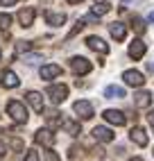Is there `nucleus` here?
I'll use <instances>...</instances> for the list:
<instances>
[{"instance_id": "1", "label": "nucleus", "mask_w": 154, "mask_h": 161, "mask_svg": "<svg viewBox=\"0 0 154 161\" xmlns=\"http://www.w3.org/2000/svg\"><path fill=\"white\" fill-rule=\"evenodd\" d=\"M7 111H9V116H12L16 123H27V109H25V104H23V102H18V100H9Z\"/></svg>"}, {"instance_id": "2", "label": "nucleus", "mask_w": 154, "mask_h": 161, "mask_svg": "<svg viewBox=\"0 0 154 161\" xmlns=\"http://www.w3.org/2000/svg\"><path fill=\"white\" fill-rule=\"evenodd\" d=\"M48 98L54 102V104H59V102H63L66 98H68V86L66 84H52V86H48Z\"/></svg>"}, {"instance_id": "3", "label": "nucleus", "mask_w": 154, "mask_h": 161, "mask_svg": "<svg viewBox=\"0 0 154 161\" xmlns=\"http://www.w3.org/2000/svg\"><path fill=\"white\" fill-rule=\"evenodd\" d=\"M73 109H75V114L82 118V120H89V118H93V104L89 102V100H77L75 104H73Z\"/></svg>"}, {"instance_id": "4", "label": "nucleus", "mask_w": 154, "mask_h": 161, "mask_svg": "<svg viewBox=\"0 0 154 161\" xmlns=\"http://www.w3.org/2000/svg\"><path fill=\"white\" fill-rule=\"evenodd\" d=\"M70 68L75 75H86V73H91V61L89 59H84V57H73L70 59Z\"/></svg>"}, {"instance_id": "5", "label": "nucleus", "mask_w": 154, "mask_h": 161, "mask_svg": "<svg viewBox=\"0 0 154 161\" xmlns=\"http://www.w3.org/2000/svg\"><path fill=\"white\" fill-rule=\"evenodd\" d=\"M123 80H125L127 86H143V84H145V77H143V73H138V70H125Z\"/></svg>"}, {"instance_id": "6", "label": "nucleus", "mask_w": 154, "mask_h": 161, "mask_svg": "<svg viewBox=\"0 0 154 161\" xmlns=\"http://www.w3.org/2000/svg\"><path fill=\"white\" fill-rule=\"evenodd\" d=\"M102 116H104V120H107V123H111V125H118V127L127 123V116H125L123 111H118V109H107Z\"/></svg>"}, {"instance_id": "7", "label": "nucleus", "mask_w": 154, "mask_h": 161, "mask_svg": "<svg viewBox=\"0 0 154 161\" xmlns=\"http://www.w3.org/2000/svg\"><path fill=\"white\" fill-rule=\"evenodd\" d=\"M145 50H147V46L143 43L140 39H136V41H131V43H129V57L131 59H143Z\"/></svg>"}, {"instance_id": "8", "label": "nucleus", "mask_w": 154, "mask_h": 161, "mask_svg": "<svg viewBox=\"0 0 154 161\" xmlns=\"http://www.w3.org/2000/svg\"><path fill=\"white\" fill-rule=\"evenodd\" d=\"M86 46H89L91 50H95V52H100V55H107V52H109V46L100 36H89V39H86Z\"/></svg>"}, {"instance_id": "9", "label": "nucleus", "mask_w": 154, "mask_h": 161, "mask_svg": "<svg viewBox=\"0 0 154 161\" xmlns=\"http://www.w3.org/2000/svg\"><path fill=\"white\" fill-rule=\"evenodd\" d=\"M93 138H95V141H102V143H111L113 141V132L111 130H109V127H95V130H93Z\"/></svg>"}, {"instance_id": "10", "label": "nucleus", "mask_w": 154, "mask_h": 161, "mask_svg": "<svg viewBox=\"0 0 154 161\" xmlns=\"http://www.w3.org/2000/svg\"><path fill=\"white\" fill-rule=\"evenodd\" d=\"M34 141H36L39 145L50 147V145L54 143V134H52L50 130H39V132H36V136H34Z\"/></svg>"}, {"instance_id": "11", "label": "nucleus", "mask_w": 154, "mask_h": 161, "mask_svg": "<svg viewBox=\"0 0 154 161\" xmlns=\"http://www.w3.org/2000/svg\"><path fill=\"white\" fill-rule=\"evenodd\" d=\"M27 102L32 104V109H34L36 114H43V95H41V93L30 91V93H27Z\"/></svg>"}, {"instance_id": "12", "label": "nucleus", "mask_w": 154, "mask_h": 161, "mask_svg": "<svg viewBox=\"0 0 154 161\" xmlns=\"http://www.w3.org/2000/svg\"><path fill=\"white\" fill-rule=\"evenodd\" d=\"M129 138H131L136 145H140V147L147 145V134H145V130H140V127H134V130L129 132Z\"/></svg>"}, {"instance_id": "13", "label": "nucleus", "mask_w": 154, "mask_h": 161, "mask_svg": "<svg viewBox=\"0 0 154 161\" xmlns=\"http://www.w3.org/2000/svg\"><path fill=\"white\" fill-rule=\"evenodd\" d=\"M18 20H20V25H23V27H30L32 23H34V9H32V7L20 9V12H18Z\"/></svg>"}, {"instance_id": "14", "label": "nucleus", "mask_w": 154, "mask_h": 161, "mask_svg": "<svg viewBox=\"0 0 154 161\" xmlns=\"http://www.w3.org/2000/svg\"><path fill=\"white\" fill-rule=\"evenodd\" d=\"M57 75H61V66H57V64H48L41 68V80H52Z\"/></svg>"}, {"instance_id": "15", "label": "nucleus", "mask_w": 154, "mask_h": 161, "mask_svg": "<svg viewBox=\"0 0 154 161\" xmlns=\"http://www.w3.org/2000/svg\"><path fill=\"white\" fill-rule=\"evenodd\" d=\"M18 84H20V80L16 77L14 70H5V73H3V86H5V89H16Z\"/></svg>"}, {"instance_id": "16", "label": "nucleus", "mask_w": 154, "mask_h": 161, "mask_svg": "<svg viewBox=\"0 0 154 161\" xmlns=\"http://www.w3.org/2000/svg\"><path fill=\"white\" fill-rule=\"evenodd\" d=\"M109 32H111V36H113L116 41H123L125 34H127V27H125L123 23H111V25H109Z\"/></svg>"}, {"instance_id": "17", "label": "nucleus", "mask_w": 154, "mask_h": 161, "mask_svg": "<svg viewBox=\"0 0 154 161\" xmlns=\"http://www.w3.org/2000/svg\"><path fill=\"white\" fill-rule=\"evenodd\" d=\"M46 20H48V25H54V27H59L66 23V14H57V12H46Z\"/></svg>"}, {"instance_id": "18", "label": "nucleus", "mask_w": 154, "mask_h": 161, "mask_svg": "<svg viewBox=\"0 0 154 161\" xmlns=\"http://www.w3.org/2000/svg\"><path fill=\"white\" fill-rule=\"evenodd\" d=\"M150 102H152V93L150 91H140V93L134 95V104L136 107H150Z\"/></svg>"}, {"instance_id": "19", "label": "nucleus", "mask_w": 154, "mask_h": 161, "mask_svg": "<svg viewBox=\"0 0 154 161\" xmlns=\"http://www.w3.org/2000/svg\"><path fill=\"white\" fill-rule=\"evenodd\" d=\"M104 98H109V100H113V98H125V89L123 86H113V84H111V86H107L104 89Z\"/></svg>"}, {"instance_id": "20", "label": "nucleus", "mask_w": 154, "mask_h": 161, "mask_svg": "<svg viewBox=\"0 0 154 161\" xmlns=\"http://www.w3.org/2000/svg\"><path fill=\"white\" fill-rule=\"evenodd\" d=\"M63 130L68 132L70 136H77V134H80V125L73 123V120H66V123H63Z\"/></svg>"}, {"instance_id": "21", "label": "nucleus", "mask_w": 154, "mask_h": 161, "mask_svg": "<svg viewBox=\"0 0 154 161\" xmlns=\"http://www.w3.org/2000/svg\"><path fill=\"white\" fill-rule=\"evenodd\" d=\"M107 12H109V5L95 3V7H93V14H95V16H102V14H107Z\"/></svg>"}, {"instance_id": "22", "label": "nucleus", "mask_w": 154, "mask_h": 161, "mask_svg": "<svg viewBox=\"0 0 154 161\" xmlns=\"http://www.w3.org/2000/svg\"><path fill=\"white\" fill-rule=\"evenodd\" d=\"M131 25H134V30L138 32V34H145V23H143V20H140L138 16H136L134 20H131Z\"/></svg>"}, {"instance_id": "23", "label": "nucleus", "mask_w": 154, "mask_h": 161, "mask_svg": "<svg viewBox=\"0 0 154 161\" xmlns=\"http://www.w3.org/2000/svg\"><path fill=\"white\" fill-rule=\"evenodd\" d=\"M9 147H12V150H16V152H20V150L25 147V143L20 141V138H9Z\"/></svg>"}, {"instance_id": "24", "label": "nucleus", "mask_w": 154, "mask_h": 161, "mask_svg": "<svg viewBox=\"0 0 154 161\" xmlns=\"http://www.w3.org/2000/svg\"><path fill=\"white\" fill-rule=\"evenodd\" d=\"M9 25H12V16H9V14H0V27L7 30Z\"/></svg>"}, {"instance_id": "25", "label": "nucleus", "mask_w": 154, "mask_h": 161, "mask_svg": "<svg viewBox=\"0 0 154 161\" xmlns=\"http://www.w3.org/2000/svg\"><path fill=\"white\" fill-rule=\"evenodd\" d=\"M43 154H46V161H59V154L54 152V150H50V147H48Z\"/></svg>"}, {"instance_id": "26", "label": "nucleus", "mask_w": 154, "mask_h": 161, "mask_svg": "<svg viewBox=\"0 0 154 161\" xmlns=\"http://www.w3.org/2000/svg\"><path fill=\"white\" fill-rule=\"evenodd\" d=\"M23 61L25 64H36V61H41V55H25Z\"/></svg>"}, {"instance_id": "27", "label": "nucleus", "mask_w": 154, "mask_h": 161, "mask_svg": "<svg viewBox=\"0 0 154 161\" xmlns=\"http://www.w3.org/2000/svg\"><path fill=\"white\" fill-rule=\"evenodd\" d=\"M25 161H39V152L36 150H30V152L25 154Z\"/></svg>"}, {"instance_id": "28", "label": "nucleus", "mask_w": 154, "mask_h": 161, "mask_svg": "<svg viewBox=\"0 0 154 161\" xmlns=\"http://www.w3.org/2000/svg\"><path fill=\"white\" fill-rule=\"evenodd\" d=\"M30 48H32V43H25V41H23V43H18V46H16V50H18V52H27Z\"/></svg>"}, {"instance_id": "29", "label": "nucleus", "mask_w": 154, "mask_h": 161, "mask_svg": "<svg viewBox=\"0 0 154 161\" xmlns=\"http://www.w3.org/2000/svg\"><path fill=\"white\" fill-rule=\"evenodd\" d=\"M5 152H7V145H5V143H3V141H0V157H3V154H5Z\"/></svg>"}, {"instance_id": "30", "label": "nucleus", "mask_w": 154, "mask_h": 161, "mask_svg": "<svg viewBox=\"0 0 154 161\" xmlns=\"http://www.w3.org/2000/svg\"><path fill=\"white\" fill-rule=\"evenodd\" d=\"M0 3H3V5H7V7H9V5H14V3H18V0H0Z\"/></svg>"}, {"instance_id": "31", "label": "nucleus", "mask_w": 154, "mask_h": 161, "mask_svg": "<svg viewBox=\"0 0 154 161\" xmlns=\"http://www.w3.org/2000/svg\"><path fill=\"white\" fill-rule=\"evenodd\" d=\"M147 120H150V123L154 125V111H150V114H147Z\"/></svg>"}, {"instance_id": "32", "label": "nucleus", "mask_w": 154, "mask_h": 161, "mask_svg": "<svg viewBox=\"0 0 154 161\" xmlns=\"http://www.w3.org/2000/svg\"><path fill=\"white\" fill-rule=\"evenodd\" d=\"M68 5H77V3H82V0H66Z\"/></svg>"}, {"instance_id": "33", "label": "nucleus", "mask_w": 154, "mask_h": 161, "mask_svg": "<svg viewBox=\"0 0 154 161\" xmlns=\"http://www.w3.org/2000/svg\"><path fill=\"white\" fill-rule=\"evenodd\" d=\"M129 161H143V159L140 157H134V159H129Z\"/></svg>"}, {"instance_id": "34", "label": "nucleus", "mask_w": 154, "mask_h": 161, "mask_svg": "<svg viewBox=\"0 0 154 161\" xmlns=\"http://www.w3.org/2000/svg\"><path fill=\"white\" fill-rule=\"evenodd\" d=\"M150 20H152V23H154V12H152V14H150Z\"/></svg>"}, {"instance_id": "35", "label": "nucleus", "mask_w": 154, "mask_h": 161, "mask_svg": "<svg viewBox=\"0 0 154 161\" xmlns=\"http://www.w3.org/2000/svg\"><path fill=\"white\" fill-rule=\"evenodd\" d=\"M150 70H154V64H150Z\"/></svg>"}, {"instance_id": "36", "label": "nucleus", "mask_w": 154, "mask_h": 161, "mask_svg": "<svg viewBox=\"0 0 154 161\" xmlns=\"http://www.w3.org/2000/svg\"><path fill=\"white\" fill-rule=\"evenodd\" d=\"M95 3H107V0H95Z\"/></svg>"}, {"instance_id": "37", "label": "nucleus", "mask_w": 154, "mask_h": 161, "mask_svg": "<svg viewBox=\"0 0 154 161\" xmlns=\"http://www.w3.org/2000/svg\"><path fill=\"white\" fill-rule=\"evenodd\" d=\"M0 57H3V52H0Z\"/></svg>"}]
</instances>
